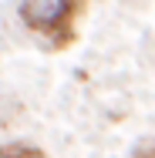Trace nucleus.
Wrapping results in <instances>:
<instances>
[{
	"label": "nucleus",
	"mask_w": 155,
	"mask_h": 158,
	"mask_svg": "<svg viewBox=\"0 0 155 158\" xmlns=\"http://www.w3.org/2000/svg\"><path fill=\"white\" fill-rule=\"evenodd\" d=\"M84 10V3L78 0H24L20 3V20L34 27V31H44L54 37H61V44H67L74 37V17Z\"/></svg>",
	"instance_id": "f257e3e1"
},
{
	"label": "nucleus",
	"mask_w": 155,
	"mask_h": 158,
	"mask_svg": "<svg viewBox=\"0 0 155 158\" xmlns=\"http://www.w3.org/2000/svg\"><path fill=\"white\" fill-rule=\"evenodd\" d=\"M0 158H17V152L14 148H0Z\"/></svg>",
	"instance_id": "f03ea898"
}]
</instances>
